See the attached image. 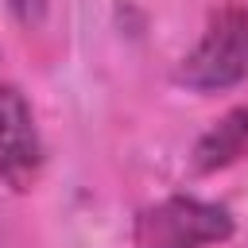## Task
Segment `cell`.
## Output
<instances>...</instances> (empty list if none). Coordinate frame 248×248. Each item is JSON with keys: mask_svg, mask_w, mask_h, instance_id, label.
<instances>
[{"mask_svg": "<svg viewBox=\"0 0 248 248\" xmlns=\"http://www.w3.org/2000/svg\"><path fill=\"white\" fill-rule=\"evenodd\" d=\"M174 81L190 93H229L248 81V4L225 0L209 12L194 46L178 58Z\"/></svg>", "mask_w": 248, "mask_h": 248, "instance_id": "obj_1", "label": "cell"}, {"mask_svg": "<svg viewBox=\"0 0 248 248\" xmlns=\"http://www.w3.org/2000/svg\"><path fill=\"white\" fill-rule=\"evenodd\" d=\"M232 209L198 194H167L143 205L132 221L136 248H221L225 240H232Z\"/></svg>", "mask_w": 248, "mask_h": 248, "instance_id": "obj_2", "label": "cell"}, {"mask_svg": "<svg viewBox=\"0 0 248 248\" xmlns=\"http://www.w3.org/2000/svg\"><path fill=\"white\" fill-rule=\"evenodd\" d=\"M46 167V143L31 101L8 78H0V186L31 194Z\"/></svg>", "mask_w": 248, "mask_h": 248, "instance_id": "obj_3", "label": "cell"}, {"mask_svg": "<svg viewBox=\"0 0 248 248\" xmlns=\"http://www.w3.org/2000/svg\"><path fill=\"white\" fill-rule=\"evenodd\" d=\"M240 159H248V105H236L229 112H221L194 143L190 151V170L194 174H217L236 167Z\"/></svg>", "mask_w": 248, "mask_h": 248, "instance_id": "obj_4", "label": "cell"}, {"mask_svg": "<svg viewBox=\"0 0 248 248\" xmlns=\"http://www.w3.org/2000/svg\"><path fill=\"white\" fill-rule=\"evenodd\" d=\"M8 4V12L16 16V23H23V27H43L46 23V16H50V0H4Z\"/></svg>", "mask_w": 248, "mask_h": 248, "instance_id": "obj_5", "label": "cell"}, {"mask_svg": "<svg viewBox=\"0 0 248 248\" xmlns=\"http://www.w3.org/2000/svg\"><path fill=\"white\" fill-rule=\"evenodd\" d=\"M0 62H4V54H0ZM0 78H4V70H0Z\"/></svg>", "mask_w": 248, "mask_h": 248, "instance_id": "obj_6", "label": "cell"}, {"mask_svg": "<svg viewBox=\"0 0 248 248\" xmlns=\"http://www.w3.org/2000/svg\"><path fill=\"white\" fill-rule=\"evenodd\" d=\"M0 248H4V244H0Z\"/></svg>", "mask_w": 248, "mask_h": 248, "instance_id": "obj_7", "label": "cell"}]
</instances>
